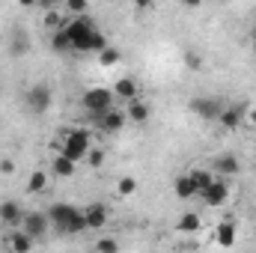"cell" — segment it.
Listing matches in <instances>:
<instances>
[{"instance_id": "8d00e7d4", "label": "cell", "mask_w": 256, "mask_h": 253, "mask_svg": "<svg viewBox=\"0 0 256 253\" xmlns=\"http://www.w3.org/2000/svg\"><path fill=\"white\" fill-rule=\"evenodd\" d=\"M54 3H57V0H39V6H45V9H51Z\"/></svg>"}, {"instance_id": "74e56055", "label": "cell", "mask_w": 256, "mask_h": 253, "mask_svg": "<svg viewBox=\"0 0 256 253\" xmlns=\"http://www.w3.org/2000/svg\"><path fill=\"white\" fill-rule=\"evenodd\" d=\"M250 45H254V51H256V33H254V39H250Z\"/></svg>"}, {"instance_id": "8992f818", "label": "cell", "mask_w": 256, "mask_h": 253, "mask_svg": "<svg viewBox=\"0 0 256 253\" xmlns=\"http://www.w3.org/2000/svg\"><path fill=\"white\" fill-rule=\"evenodd\" d=\"M200 200H202L206 206H212V208L224 206V202L230 200V182H226L224 176H214V179L208 182V188L200 194Z\"/></svg>"}, {"instance_id": "5b68a950", "label": "cell", "mask_w": 256, "mask_h": 253, "mask_svg": "<svg viewBox=\"0 0 256 253\" xmlns=\"http://www.w3.org/2000/svg\"><path fill=\"white\" fill-rule=\"evenodd\" d=\"M27 110L30 114H36V116H42V114H48L51 110V86H45V84H33L30 90H27Z\"/></svg>"}, {"instance_id": "9a60e30c", "label": "cell", "mask_w": 256, "mask_h": 253, "mask_svg": "<svg viewBox=\"0 0 256 253\" xmlns=\"http://www.w3.org/2000/svg\"><path fill=\"white\" fill-rule=\"evenodd\" d=\"M33 242H36V238H33L27 230H18V226L9 230V236H6V248H9V250H18V253L33 250Z\"/></svg>"}, {"instance_id": "e0dca14e", "label": "cell", "mask_w": 256, "mask_h": 253, "mask_svg": "<svg viewBox=\"0 0 256 253\" xmlns=\"http://www.w3.org/2000/svg\"><path fill=\"white\" fill-rule=\"evenodd\" d=\"M173 190H176V196H179V200H194V196H196V185H194L191 173H185V176H176Z\"/></svg>"}, {"instance_id": "d590c367", "label": "cell", "mask_w": 256, "mask_h": 253, "mask_svg": "<svg viewBox=\"0 0 256 253\" xmlns=\"http://www.w3.org/2000/svg\"><path fill=\"white\" fill-rule=\"evenodd\" d=\"M200 3H202V0H182V6H188V9H196Z\"/></svg>"}, {"instance_id": "8fae6325", "label": "cell", "mask_w": 256, "mask_h": 253, "mask_svg": "<svg viewBox=\"0 0 256 253\" xmlns=\"http://www.w3.org/2000/svg\"><path fill=\"white\" fill-rule=\"evenodd\" d=\"M21 220H24L21 202H15V200H6V202H0V224H3V226L15 230V226H21Z\"/></svg>"}, {"instance_id": "277c9868", "label": "cell", "mask_w": 256, "mask_h": 253, "mask_svg": "<svg viewBox=\"0 0 256 253\" xmlns=\"http://www.w3.org/2000/svg\"><path fill=\"white\" fill-rule=\"evenodd\" d=\"M114 90H108V86H90L84 96H80V108L86 110V114H92V116H98V114H104L108 108H114Z\"/></svg>"}, {"instance_id": "4fadbf2b", "label": "cell", "mask_w": 256, "mask_h": 253, "mask_svg": "<svg viewBox=\"0 0 256 253\" xmlns=\"http://www.w3.org/2000/svg\"><path fill=\"white\" fill-rule=\"evenodd\" d=\"M214 173H218V176H224V179H232V176H238V173H242V164H238V158H236V155L224 152V155H218V158H214Z\"/></svg>"}, {"instance_id": "6da1fadb", "label": "cell", "mask_w": 256, "mask_h": 253, "mask_svg": "<svg viewBox=\"0 0 256 253\" xmlns=\"http://www.w3.org/2000/svg\"><path fill=\"white\" fill-rule=\"evenodd\" d=\"M48 218H51V224H54L60 232H66V236H74V232L90 230L84 212L74 208V206H68V202H57V206H51V208H48Z\"/></svg>"}, {"instance_id": "cb8c5ba5", "label": "cell", "mask_w": 256, "mask_h": 253, "mask_svg": "<svg viewBox=\"0 0 256 253\" xmlns=\"http://www.w3.org/2000/svg\"><path fill=\"white\" fill-rule=\"evenodd\" d=\"M191 179H194V185H196V196H200L202 190L208 188V182L214 179V173H212V170H194Z\"/></svg>"}, {"instance_id": "1f68e13d", "label": "cell", "mask_w": 256, "mask_h": 253, "mask_svg": "<svg viewBox=\"0 0 256 253\" xmlns=\"http://www.w3.org/2000/svg\"><path fill=\"white\" fill-rule=\"evenodd\" d=\"M0 173H9V176H12V173H15V164H12V161H0Z\"/></svg>"}, {"instance_id": "30bf717a", "label": "cell", "mask_w": 256, "mask_h": 253, "mask_svg": "<svg viewBox=\"0 0 256 253\" xmlns=\"http://www.w3.org/2000/svg\"><path fill=\"white\" fill-rule=\"evenodd\" d=\"M21 226H24L33 238H42V236L48 232V226H51V218H48V212H30V214H24Z\"/></svg>"}, {"instance_id": "3957f363", "label": "cell", "mask_w": 256, "mask_h": 253, "mask_svg": "<svg viewBox=\"0 0 256 253\" xmlns=\"http://www.w3.org/2000/svg\"><path fill=\"white\" fill-rule=\"evenodd\" d=\"M60 134H63V143H60L57 152H63L66 158H72V161H84L86 152H90V134L84 128H66Z\"/></svg>"}, {"instance_id": "d4e9b609", "label": "cell", "mask_w": 256, "mask_h": 253, "mask_svg": "<svg viewBox=\"0 0 256 253\" xmlns=\"http://www.w3.org/2000/svg\"><path fill=\"white\" fill-rule=\"evenodd\" d=\"M90 0H66V12L68 15H86Z\"/></svg>"}, {"instance_id": "d6986e66", "label": "cell", "mask_w": 256, "mask_h": 253, "mask_svg": "<svg viewBox=\"0 0 256 253\" xmlns=\"http://www.w3.org/2000/svg\"><path fill=\"white\" fill-rule=\"evenodd\" d=\"M214 238H218V244H224V248H232V244H236V224H232V220H224V224H218V230H214Z\"/></svg>"}, {"instance_id": "7402d4cb", "label": "cell", "mask_w": 256, "mask_h": 253, "mask_svg": "<svg viewBox=\"0 0 256 253\" xmlns=\"http://www.w3.org/2000/svg\"><path fill=\"white\" fill-rule=\"evenodd\" d=\"M45 188H48V173H45V170L30 173V179H27V194H42Z\"/></svg>"}, {"instance_id": "d6a6232c", "label": "cell", "mask_w": 256, "mask_h": 253, "mask_svg": "<svg viewBox=\"0 0 256 253\" xmlns=\"http://www.w3.org/2000/svg\"><path fill=\"white\" fill-rule=\"evenodd\" d=\"M152 3H155V0H134L137 9H152Z\"/></svg>"}, {"instance_id": "e575fe53", "label": "cell", "mask_w": 256, "mask_h": 253, "mask_svg": "<svg viewBox=\"0 0 256 253\" xmlns=\"http://www.w3.org/2000/svg\"><path fill=\"white\" fill-rule=\"evenodd\" d=\"M248 122L256 128V108H248Z\"/></svg>"}, {"instance_id": "ba28073f", "label": "cell", "mask_w": 256, "mask_h": 253, "mask_svg": "<svg viewBox=\"0 0 256 253\" xmlns=\"http://www.w3.org/2000/svg\"><path fill=\"white\" fill-rule=\"evenodd\" d=\"M96 122H98V128H102L104 134H120V131L126 128L128 116H126V110H120V108H108L104 114L96 116Z\"/></svg>"}, {"instance_id": "f1b7e54d", "label": "cell", "mask_w": 256, "mask_h": 253, "mask_svg": "<svg viewBox=\"0 0 256 253\" xmlns=\"http://www.w3.org/2000/svg\"><path fill=\"white\" fill-rule=\"evenodd\" d=\"M134 190H137V179H131V176L120 179V194H122V196H131Z\"/></svg>"}, {"instance_id": "4316f807", "label": "cell", "mask_w": 256, "mask_h": 253, "mask_svg": "<svg viewBox=\"0 0 256 253\" xmlns=\"http://www.w3.org/2000/svg\"><path fill=\"white\" fill-rule=\"evenodd\" d=\"M96 250H102V253H116V250H120V242H114V238H98V242H96Z\"/></svg>"}, {"instance_id": "7a4b0ae2", "label": "cell", "mask_w": 256, "mask_h": 253, "mask_svg": "<svg viewBox=\"0 0 256 253\" xmlns=\"http://www.w3.org/2000/svg\"><path fill=\"white\" fill-rule=\"evenodd\" d=\"M68 39H72V51H80V54H90L92 48V36H96V24L86 18V15H74L68 24Z\"/></svg>"}, {"instance_id": "836d02e7", "label": "cell", "mask_w": 256, "mask_h": 253, "mask_svg": "<svg viewBox=\"0 0 256 253\" xmlns=\"http://www.w3.org/2000/svg\"><path fill=\"white\" fill-rule=\"evenodd\" d=\"M18 6H24V9H33V6H39V0H18Z\"/></svg>"}, {"instance_id": "484cf974", "label": "cell", "mask_w": 256, "mask_h": 253, "mask_svg": "<svg viewBox=\"0 0 256 253\" xmlns=\"http://www.w3.org/2000/svg\"><path fill=\"white\" fill-rule=\"evenodd\" d=\"M185 66H188L191 72H200V68H202V54H196V51H185Z\"/></svg>"}, {"instance_id": "ac0fdd59", "label": "cell", "mask_w": 256, "mask_h": 253, "mask_svg": "<svg viewBox=\"0 0 256 253\" xmlns=\"http://www.w3.org/2000/svg\"><path fill=\"white\" fill-rule=\"evenodd\" d=\"M114 96H116V98H126V102L137 98V80H134V78H120V80L114 84Z\"/></svg>"}, {"instance_id": "603a6c76", "label": "cell", "mask_w": 256, "mask_h": 253, "mask_svg": "<svg viewBox=\"0 0 256 253\" xmlns=\"http://www.w3.org/2000/svg\"><path fill=\"white\" fill-rule=\"evenodd\" d=\"M98 60H102V66H116L120 60H122V54H120V48H114V45H104V48L98 51Z\"/></svg>"}, {"instance_id": "f546056e", "label": "cell", "mask_w": 256, "mask_h": 253, "mask_svg": "<svg viewBox=\"0 0 256 253\" xmlns=\"http://www.w3.org/2000/svg\"><path fill=\"white\" fill-rule=\"evenodd\" d=\"M24 51H27V39H24V36H18V39L9 45V54H12V57H21Z\"/></svg>"}, {"instance_id": "44dd1931", "label": "cell", "mask_w": 256, "mask_h": 253, "mask_svg": "<svg viewBox=\"0 0 256 253\" xmlns=\"http://www.w3.org/2000/svg\"><path fill=\"white\" fill-rule=\"evenodd\" d=\"M51 48H54L57 54H66V51H72V39H68V30H66V27H57V30H51Z\"/></svg>"}, {"instance_id": "5bb4252c", "label": "cell", "mask_w": 256, "mask_h": 253, "mask_svg": "<svg viewBox=\"0 0 256 253\" xmlns=\"http://www.w3.org/2000/svg\"><path fill=\"white\" fill-rule=\"evenodd\" d=\"M84 218H86V226L90 230H104V224H108V208H104V202H90L86 208H84Z\"/></svg>"}, {"instance_id": "9c48e42d", "label": "cell", "mask_w": 256, "mask_h": 253, "mask_svg": "<svg viewBox=\"0 0 256 253\" xmlns=\"http://www.w3.org/2000/svg\"><path fill=\"white\" fill-rule=\"evenodd\" d=\"M218 122L226 128V131H236L238 126H244V122H248V108H244V104H224V110H220Z\"/></svg>"}, {"instance_id": "2e32d148", "label": "cell", "mask_w": 256, "mask_h": 253, "mask_svg": "<svg viewBox=\"0 0 256 253\" xmlns=\"http://www.w3.org/2000/svg\"><path fill=\"white\" fill-rule=\"evenodd\" d=\"M74 167H78V161L66 158L63 152H57V155L51 158V173H54L57 179H68V176H74Z\"/></svg>"}, {"instance_id": "7c38bea8", "label": "cell", "mask_w": 256, "mask_h": 253, "mask_svg": "<svg viewBox=\"0 0 256 253\" xmlns=\"http://www.w3.org/2000/svg\"><path fill=\"white\" fill-rule=\"evenodd\" d=\"M126 116L128 122H137V126H146L152 120V104L149 102H140V98H131L126 108Z\"/></svg>"}, {"instance_id": "83f0119b", "label": "cell", "mask_w": 256, "mask_h": 253, "mask_svg": "<svg viewBox=\"0 0 256 253\" xmlns=\"http://www.w3.org/2000/svg\"><path fill=\"white\" fill-rule=\"evenodd\" d=\"M45 27H48V30H57V27H66V24H63V15H57L54 9H48V15H45Z\"/></svg>"}, {"instance_id": "4dcf8cb0", "label": "cell", "mask_w": 256, "mask_h": 253, "mask_svg": "<svg viewBox=\"0 0 256 253\" xmlns=\"http://www.w3.org/2000/svg\"><path fill=\"white\" fill-rule=\"evenodd\" d=\"M86 161H90L92 167H102V161H104V152H102V149H90V152H86Z\"/></svg>"}, {"instance_id": "ffe728a7", "label": "cell", "mask_w": 256, "mask_h": 253, "mask_svg": "<svg viewBox=\"0 0 256 253\" xmlns=\"http://www.w3.org/2000/svg\"><path fill=\"white\" fill-rule=\"evenodd\" d=\"M200 226H202V218H200L196 212H185V214L176 220V230H179V232H188V236H191V232H200Z\"/></svg>"}, {"instance_id": "52a82bcc", "label": "cell", "mask_w": 256, "mask_h": 253, "mask_svg": "<svg viewBox=\"0 0 256 253\" xmlns=\"http://www.w3.org/2000/svg\"><path fill=\"white\" fill-rule=\"evenodd\" d=\"M188 108H191L194 116H200V120H214V122H218V116H220V110H224L220 98H208V96H202V98H191Z\"/></svg>"}]
</instances>
